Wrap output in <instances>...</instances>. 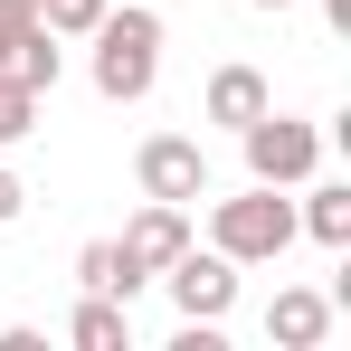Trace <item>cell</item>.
<instances>
[{
  "mask_svg": "<svg viewBox=\"0 0 351 351\" xmlns=\"http://www.w3.org/2000/svg\"><path fill=\"white\" fill-rule=\"evenodd\" d=\"M76 285H86V294H114V304H133V294H143V276L123 266V247H114V237H95V247H76Z\"/></svg>",
  "mask_w": 351,
  "mask_h": 351,
  "instance_id": "obj_11",
  "label": "cell"
},
{
  "mask_svg": "<svg viewBox=\"0 0 351 351\" xmlns=\"http://www.w3.org/2000/svg\"><path fill=\"white\" fill-rule=\"evenodd\" d=\"M237 143H247V180H276V190H304L313 162H323V123L276 114V105H266L256 123H237Z\"/></svg>",
  "mask_w": 351,
  "mask_h": 351,
  "instance_id": "obj_3",
  "label": "cell"
},
{
  "mask_svg": "<svg viewBox=\"0 0 351 351\" xmlns=\"http://www.w3.org/2000/svg\"><path fill=\"white\" fill-rule=\"evenodd\" d=\"M323 19H332V29H342V38H351V0H323Z\"/></svg>",
  "mask_w": 351,
  "mask_h": 351,
  "instance_id": "obj_17",
  "label": "cell"
},
{
  "mask_svg": "<svg viewBox=\"0 0 351 351\" xmlns=\"http://www.w3.org/2000/svg\"><path fill=\"white\" fill-rule=\"evenodd\" d=\"M105 10H114V0H38V29H58V38H86Z\"/></svg>",
  "mask_w": 351,
  "mask_h": 351,
  "instance_id": "obj_14",
  "label": "cell"
},
{
  "mask_svg": "<svg viewBox=\"0 0 351 351\" xmlns=\"http://www.w3.org/2000/svg\"><path fill=\"white\" fill-rule=\"evenodd\" d=\"M256 10H285V0H256Z\"/></svg>",
  "mask_w": 351,
  "mask_h": 351,
  "instance_id": "obj_18",
  "label": "cell"
},
{
  "mask_svg": "<svg viewBox=\"0 0 351 351\" xmlns=\"http://www.w3.org/2000/svg\"><path fill=\"white\" fill-rule=\"evenodd\" d=\"M133 180H143V199H209V152L190 143V133H143V152H133Z\"/></svg>",
  "mask_w": 351,
  "mask_h": 351,
  "instance_id": "obj_5",
  "label": "cell"
},
{
  "mask_svg": "<svg viewBox=\"0 0 351 351\" xmlns=\"http://www.w3.org/2000/svg\"><path fill=\"white\" fill-rule=\"evenodd\" d=\"M58 66H66V48H58V29H29V38L10 48V76H19V86H38V95L58 86Z\"/></svg>",
  "mask_w": 351,
  "mask_h": 351,
  "instance_id": "obj_12",
  "label": "cell"
},
{
  "mask_svg": "<svg viewBox=\"0 0 351 351\" xmlns=\"http://www.w3.org/2000/svg\"><path fill=\"white\" fill-rule=\"evenodd\" d=\"M114 247H123V266L152 285V276L180 256V247H190V209H171V199H143V209H133V228H123Z\"/></svg>",
  "mask_w": 351,
  "mask_h": 351,
  "instance_id": "obj_6",
  "label": "cell"
},
{
  "mask_svg": "<svg viewBox=\"0 0 351 351\" xmlns=\"http://www.w3.org/2000/svg\"><path fill=\"white\" fill-rule=\"evenodd\" d=\"M19 209H29V180L10 171V162H0V228H10V219H19Z\"/></svg>",
  "mask_w": 351,
  "mask_h": 351,
  "instance_id": "obj_16",
  "label": "cell"
},
{
  "mask_svg": "<svg viewBox=\"0 0 351 351\" xmlns=\"http://www.w3.org/2000/svg\"><path fill=\"white\" fill-rule=\"evenodd\" d=\"M66 342H76V351H133V323H123L114 294H86V304L66 313Z\"/></svg>",
  "mask_w": 351,
  "mask_h": 351,
  "instance_id": "obj_10",
  "label": "cell"
},
{
  "mask_svg": "<svg viewBox=\"0 0 351 351\" xmlns=\"http://www.w3.org/2000/svg\"><path fill=\"white\" fill-rule=\"evenodd\" d=\"M332 294H313V285H285L276 304H266V342H285V351H313L323 332H332Z\"/></svg>",
  "mask_w": 351,
  "mask_h": 351,
  "instance_id": "obj_7",
  "label": "cell"
},
{
  "mask_svg": "<svg viewBox=\"0 0 351 351\" xmlns=\"http://www.w3.org/2000/svg\"><path fill=\"white\" fill-rule=\"evenodd\" d=\"M152 285L171 294V313H180V323H228V304H237V266L219 256V247H180V256L152 276Z\"/></svg>",
  "mask_w": 351,
  "mask_h": 351,
  "instance_id": "obj_4",
  "label": "cell"
},
{
  "mask_svg": "<svg viewBox=\"0 0 351 351\" xmlns=\"http://www.w3.org/2000/svg\"><path fill=\"white\" fill-rule=\"evenodd\" d=\"M29 133H38V86H19V76L0 66V152L29 143Z\"/></svg>",
  "mask_w": 351,
  "mask_h": 351,
  "instance_id": "obj_13",
  "label": "cell"
},
{
  "mask_svg": "<svg viewBox=\"0 0 351 351\" xmlns=\"http://www.w3.org/2000/svg\"><path fill=\"white\" fill-rule=\"evenodd\" d=\"M86 38H95V95H105V105H143L152 76H162V10L123 0V10H105Z\"/></svg>",
  "mask_w": 351,
  "mask_h": 351,
  "instance_id": "obj_1",
  "label": "cell"
},
{
  "mask_svg": "<svg viewBox=\"0 0 351 351\" xmlns=\"http://www.w3.org/2000/svg\"><path fill=\"white\" fill-rule=\"evenodd\" d=\"M209 247H219L228 266H276L294 247V199L276 180H247L237 199H209Z\"/></svg>",
  "mask_w": 351,
  "mask_h": 351,
  "instance_id": "obj_2",
  "label": "cell"
},
{
  "mask_svg": "<svg viewBox=\"0 0 351 351\" xmlns=\"http://www.w3.org/2000/svg\"><path fill=\"white\" fill-rule=\"evenodd\" d=\"M294 237H313V247H351V180H323V190H304V209H294Z\"/></svg>",
  "mask_w": 351,
  "mask_h": 351,
  "instance_id": "obj_9",
  "label": "cell"
},
{
  "mask_svg": "<svg viewBox=\"0 0 351 351\" xmlns=\"http://www.w3.org/2000/svg\"><path fill=\"white\" fill-rule=\"evenodd\" d=\"M266 105H276V86H266L256 66H219V76H209V95H199V114L228 123V133H237V123H256Z\"/></svg>",
  "mask_w": 351,
  "mask_h": 351,
  "instance_id": "obj_8",
  "label": "cell"
},
{
  "mask_svg": "<svg viewBox=\"0 0 351 351\" xmlns=\"http://www.w3.org/2000/svg\"><path fill=\"white\" fill-rule=\"evenodd\" d=\"M38 29V0H0V66H10V48Z\"/></svg>",
  "mask_w": 351,
  "mask_h": 351,
  "instance_id": "obj_15",
  "label": "cell"
}]
</instances>
